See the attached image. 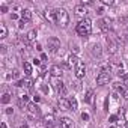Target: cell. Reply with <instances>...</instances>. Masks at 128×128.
I'll use <instances>...</instances> for the list:
<instances>
[{
	"label": "cell",
	"mask_w": 128,
	"mask_h": 128,
	"mask_svg": "<svg viewBox=\"0 0 128 128\" xmlns=\"http://www.w3.org/2000/svg\"><path fill=\"white\" fill-rule=\"evenodd\" d=\"M108 82H110V71H101L96 76V84L102 86V84H107Z\"/></svg>",
	"instance_id": "5"
},
{
	"label": "cell",
	"mask_w": 128,
	"mask_h": 128,
	"mask_svg": "<svg viewBox=\"0 0 128 128\" xmlns=\"http://www.w3.org/2000/svg\"><path fill=\"white\" fill-rule=\"evenodd\" d=\"M23 68H24V74L26 76H30L32 74V65H30L29 62H24L23 63Z\"/></svg>",
	"instance_id": "21"
},
{
	"label": "cell",
	"mask_w": 128,
	"mask_h": 128,
	"mask_svg": "<svg viewBox=\"0 0 128 128\" xmlns=\"http://www.w3.org/2000/svg\"><path fill=\"white\" fill-rule=\"evenodd\" d=\"M122 95H124V98H126V100H128V89H126V90H124V94H122Z\"/></svg>",
	"instance_id": "33"
},
{
	"label": "cell",
	"mask_w": 128,
	"mask_h": 128,
	"mask_svg": "<svg viewBox=\"0 0 128 128\" xmlns=\"http://www.w3.org/2000/svg\"><path fill=\"white\" fill-rule=\"evenodd\" d=\"M65 62L68 63V66H70V68H72V66L76 68V66L78 65V63L82 62V60H80V59L77 57V54H70V56H68V59H66Z\"/></svg>",
	"instance_id": "8"
},
{
	"label": "cell",
	"mask_w": 128,
	"mask_h": 128,
	"mask_svg": "<svg viewBox=\"0 0 128 128\" xmlns=\"http://www.w3.org/2000/svg\"><path fill=\"white\" fill-rule=\"evenodd\" d=\"M26 110H27V116H29L30 119H36V118L41 114V110H39V107L36 106V102H29V104L26 106Z\"/></svg>",
	"instance_id": "3"
},
{
	"label": "cell",
	"mask_w": 128,
	"mask_h": 128,
	"mask_svg": "<svg viewBox=\"0 0 128 128\" xmlns=\"http://www.w3.org/2000/svg\"><path fill=\"white\" fill-rule=\"evenodd\" d=\"M124 84L128 88V74H125V76H124Z\"/></svg>",
	"instance_id": "27"
},
{
	"label": "cell",
	"mask_w": 128,
	"mask_h": 128,
	"mask_svg": "<svg viewBox=\"0 0 128 128\" xmlns=\"http://www.w3.org/2000/svg\"><path fill=\"white\" fill-rule=\"evenodd\" d=\"M23 86H26V88H29V89H30V88L33 86V80H32V78H29V77H27V78H24V80H23Z\"/></svg>",
	"instance_id": "22"
},
{
	"label": "cell",
	"mask_w": 128,
	"mask_h": 128,
	"mask_svg": "<svg viewBox=\"0 0 128 128\" xmlns=\"http://www.w3.org/2000/svg\"><path fill=\"white\" fill-rule=\"evenodd\" d=\"M74 12H76V15H77L78 18H82V20H84V17H86V14H88L86 8H84V6H82V5L76 6V8H74Z\"/></svg>",
	"instance_id": "14"
},
{
	"label": "cell",
	"mask_w": 128,
	"mask_h": 128,
	"mask_svg": "<svg viewBox=\"0 0 128 128\" xmlns=\"http://www.w3.org/2000/svg\"><path fill=\"white\" fill-rule=\"evenodd\" d=\"M98 24H100V27H101L102 32H108L112 29V20L110 18H102V20H100Z\"/></svg>",
	"instance_id": "9"
},
{
	"label": "cell",
	"mask_w": 128,
	"mask_h": 128,
	"mask_svg": "<svg viewBox=\"0 0 128 128\" xmlns=\"http://www.w3.org/2000/svg\"><path fill=\"white\" fill-rule=\"evenodd\" d=\"M60 128H76V124L70 118H62L60 119Z\"/></svg>",
	"instance_id": "13"
},
{
	"label": "cell",
	"mask_w": 128,
	"mask_h": 128,
	"mask_svg": "<svg viewBox=\"0 0 128 128\" xmlns=\"http://www.w3.org/2000/svg\"><path fill=\"white\" fill-rule=\"evenodd\" d=\"M21 20L26 21V23L30 21V20H32V11H30V9H23V11H21Z\"/></svg>",
	"instance_id": "17"
},
{
	"label": "cell",
	"mask_w": 128,
	"mask_h": 128,
	"mask_svg": "<svg viewBox=\"0 0 128 128\" xmlns=\"http://www.w3.org/2000/svg\"><path fill=\"white\" fill-rule=\"evenodd\" d=\"M42 90H44L45 94H48V88H47V86H42Z\"/></svg>",
	"instance_id": "36"
},
{
	"label": "cell",
	"mask_w": 128,
	"mask_h": 128,
	"mask_svg": "<svg viewBox=\"0 0 128 128\" xmlns=\"http://www.w3.org/2000/svg\"><path fill=\"white\" fill-rule=\"evenodd\" d=\"M12 112H14L12 108H6V113H8V114H12Z\"/></svg>",
	"instance_id": "37"
},
{
	"label": "cell",
	"mask_w": 128,
	"mask_h": 128,
	"mask_svg": "<svg viewBox=\"0 0 128 128\" xmlns=\"http://www.w3.org/2000/svg\"><path fill=\"white\" fill-rule=\"evenodd\" d=\"M70 106H71V110H77V107H78V104H77V100L72 96V98H70Z\"/></svg>",
	"instance_id": "23"
},
{
	"label": "cell",
	"mask_w": 128,
	"mask_h": 128,
	"mask_svg": "<svg viewBox=\"0 0 128 128\" xmlns=\"http://www.w3.org/2000/svg\"><path fill=\"white\" fill-rule=\"evenodd\" d=\"M33 101H35V102H39V101H41V98H39L38 95H35V96H33Z\"/></svg>",
	"instance_id": "31"
},
{
	"label": "cell",
	"mask_w": 128,
	"mask_h": 128,
	"mask_svg": "<svg viewBox=\"0 0 128 128\" xmlns=\"http://www.w3.org/2000/svg\"><path fill=\"white\" fill-rule=\"evenodd\" d=\"M41 60H44V62H45V60H47V54H42V56H41Z\"/></svg>",
	"instance_id": "35"
},
{
	"label": "cell",
	"mask_w": 128,
	"mask_h": 128,
	"mask_svg": "<svg viewBox=\"0 0 128 128\" xmlns=\"http://www.w3.org/2000/svg\"><path fill=\"white\" fill-rule=\"evenodd\" d=\"M44 17H45L47 21L56 24V9H53V8H47V9L44 11Z\"/></svg>",
	"instance_id": "6"
},
{
	"label": "cell",
	"mask_w": 128,
	"mask_h": 128,
	"mask_svg": "<svg viewBox=\"0 0 128 128\" xmlns=\"http://www.w3.org/2000/svg\"><path fill=\"white\" fill-rule=\"evenodd\" d=\"M11 18H12V20H18V15H17V14H12Z\"/></svg>",
	"instance_id": "34"
},
{
	"label": "cell",
	"mask_w": 128,
	"mask_h": 128,
	"mask_svg": "<svg viewBox=\"0 0 128 128\" xmlns=\"http://www.w3.org/2000/svg\"><path fill=\"white\" fill-rule=\"evenodd\" d=\"M11 101V95L9 94H5L3 96H2V104H8Z\"/></svg>",
	"instance_id": "25"
},
{
	"label": "cell",
	"mask_w": 128,
	"mask_h": 128,
	"mask_svg": "<svg viewBox=\"0 0 128 128\" xmlns=\"http://www.w3.org/2000/svg\"><path fill=\"white\" fill-rule=\"evenodd\" d=\"M126 33H128V30H126Z\"/></svg>",
	"instance_id": "41"
},
{
	"label": "cell",
	"mask_w": 128,
	"mask_h": 128,
	"mask_svg": "<svg viewBox=\"0 0 128 128\" xmlns=\"http://www.w3.org/2000/svg\"><path fill=\"white\" fill-rule=\"evenodd\" d=\"M107 51H108L110 54H114V53L118 51V44H116V41H113L112 38H107Z\"/></svg>",
	"instance_id": "12"
},
{
	"label": "cell",
	"mask_w": 128,
	"mask_h": 128,
	"mask_svg": "<svg viewBox=\"0 0 128 128\" xmlns=\"http://www.w3.org/2000/svg\"><path fill=\"white\" fill-rule=\"evenodd\" d=\"M59 107H60V110H71L70 100H66V98H59Z\"/></svg>",
	"instance_id": "16"
},
{
	"label": "cell",
	"mask_w": 128,
	"mask_h": 128,
	"mask_svg": "<svg viewBox=\"0 0 128 128\" xmlns=\"http://www.w3.org/2000/svg\"><path fill=\"white\" fill-rule=\"evenodd\" d=\"M84 74H86V66H84L83 62H80L78 65L76 66V77H77V78H83Z\"/></svg>",
	"instance_id": "10"
},
{
	"label": "cell",
	"mask_w": 128,
	"mask_h": 128,
	"mask_svg": "<svg viewBox=\"0 0 128 128\" xmlns=\"http://www.w3.org/2000/svg\"><path fill=\"white\" fill-rule=\"evenodd\" d=\"M116 120H118V116H114V114H113V116H110V122H112V124H114Z\"/></svg>",
	"instance_id": "30"
},
{
	"label": "cell",
	"mask_w": 128,
	"mask_h": 128,
	"mask_svg": "<svg viewBox=\"0 0 128 128\" xmlns=\"http://www.w3.org/2000/svg\"><path fill=\"white\" fill-rule=\"evenodd\" d=\"M0 128H8V125H6L5 122H2V125H0Z\"/></svg>",
	"instance_id": "38"
},
{
	"label": "cell",
	"mask_w": 128,
	"mask_h": 128,
	"mask_svg": "<svg viewBox=\"0 0 128 128\" xmlns=\"http://www.w3.org/2000/svg\"><path fill=\"white\" fill-rule=\"evenodd\" d=\"M36 36H38L36 30H30V32L26 35V38H24V42H26L27 45H32V44L36 41Z\"/></svg>",
	"instance_id": "11"
},
{
	"label": "cell",
	"mask_w": 128,
	"mask_h": 128,
	"mask_svg": "<svg viewBox=\"0 0 128 128\" xmlns=\"http://www.w3.org/2000/svg\"><path fill=\"white\" fill-rule=\"evenodd\" d=\"M62 68L60 66H57V65H53L51 68H50V74H51V77H54V78H60L62 77Z\"/></svg>",
	"instance_id": "15"
},
{
	"label": "cell",
	"mask_w": 128,
	"mask_h": 128,
	"mask_svg": "<svg viewBox=\"0 0 128 128\" xmlns=\"http://www.w3.org/2000/svg\"><path fill=\"white\" fill-rule=\"evenodd\" d=\"M102 3H104V5H108V6H110V5H113V0H102Z\"/></svg>",
	"instance_id": "29"
},
{
	"label": "cell",
	"mask_w": 128,
	"mask_h": 128,
	"mask_svg": "<svg viewBox=\"0 0 128 128\" xmlns=\"http://www.w3.org/2000/svg\"><path fill=\"white\" fill-rule=\"evenodd\" d=\"M70 23V15L66 12V9L63 8H56V24L62 26V27H66Z\"/></svg>",
	"instance_id": "1"
},
{
	"label": "cell",
	"mask_w": 128,
	"mask_h": 128,
	"mask_svg": "<svg viewBox=\"0 0 128 128\" xmlns=\"http://www.w3.org/2000/svg\"><path fill=\"white\" fill-rule=\"evenodd\" d=\"M77 33L80 36H88L92 33V23L89 18H84V20H80L78 24H77Z\"/></svg>",
	"instance_id": "2"
},
{
	"label": "cell",
	"mask_w": 128,
	"mask_h": 128,
	"mask_svg": "<svg viewBox=\"0 0 128 128\" xmlns=\"http://www.w3.org/2000/svg\"><path fill=\"white\" fill-rule=\"evenodd\" d=\"M18 77H20V72H18L17 70H14V71H12V78H18Z\"/></svg>",
	"instance_id": "26"
},
{
	"label": "cell",
	"mask_w": 128,
	"mask_h": 128,
	"mask_svg": "<svg viewBox=\"0 0 128 128\" xmlns=\"http://www.w3.org/2000/svg\"><path fill=\"white\" fill-rule=\"evenodd\" d=\"M0 11H2V12H8V6L6 5H2V6H0Z\"/></svg>",
	"instance_id": "28"
},
{
	"label": "cell",
	"mask_w": 128,
	"mask_h": 128,
	"mask_svg": "<svg viewBox=\"0 0 128 128\" xmlns=\"http://www.w3.org/2000/svg\"><path fill=\"white\" fill-rule=\"evenodd\" d=\"M20 128H27V125H26V124H24V125H21V126H20Z\"/></svg>",
	"instance_id": "39"
},
{
	"label": "cell",
	"mask_w": 128,
	"mask_h": 128,
	"mask_svg": "<svg viewBox=\"0 0 128 128\" xmlns=\"http://www.w3.org/2000/svg\"><path fill=\"white\" fill-rule=\"evenodd\" d=\"M57 92H59V96H60V98H65V95L68 94V88L63 84V86H60V88L57 89Z\"/></svg>",
	"instance_id": "19"
},
{
	"label": "cell",
	"mask_w": 128,
	"mask_h": 128,
	"mask_svg": "<svg viewBox=\"0 0 128 128\" xmlns=\"http://www.w3.org/2000/svg\"><path fill=\"white\" fill-rule=\"evenodd\" d=\"M51 82H53V86H54V88H57V89H59L60 86H63L62 80H59V78H54V77H53V78H51Z\"/></svg>",
	"instance_id": "24"
},
{
	"label": "cell",
	"mask_w": 128,
	"mask_h": 128,
	"mask_svg": "<svg viewBox=\"0 0 128 128\" xmlns=\"http://www.w3.org/2000/svg\"><path fill=\"white\" fill-rule=\"evenodd\" d=\"M8 36V27L5 23H0V39H5Z\"/></svg>",
	"instance_id": "18"
},
{
	"label": "cell",
	"mask_w": 128,
	"mask_h": 128,
	"mask_svg": "<svg viewBox=\"0 0 128 128\" xmlns=\"http://www.w3.org/2000/svg\"><path fill=\"white\" fill-rule=\"evenodd\" d=\"M47 45H48V51H50V53H56V51L60 48V41H59L56 36H51V38H48Z\"/></svg>",
	"instance_id": "4"
},
{
	"label": "cell",
	"mask_w": 128,
	"mask_h": 128,
	"mask_svg": "<svg viewBox=\"0 0 128 128\" xmlns=\"http://www.w3.org/2000/svg\"><path fill=\"white\" fill-rule=\"evenodd\" d=\"M84 101H86L88 104H92V102H94V90H88V94H86V96H84Z\"/></svg>",
	"instance_id": "20"
},
{
	"label": "cell",
	"mask_w": 128,
	"mask_h": 128,
	"mask_svg": "<svg viewBox=\"0 0 128 128\" xmlns=\"http://www.w3.org/2000/svg\"><path fill=\"white\" fill-rule=\"evenodd\" d=\"M53 122H54V114H45L41 120H39V124L42 125V126H45V128H48V126H51L53 125Z\"/></svg>",
	"instance_id": "7"
},
{
	"label": "cell",
	"mask_w": 128,
	"mask_h": 128,
	"mask_svg": "<svg viewBox=\"0 0 128 128\" xmlns=\"http://www.w3.org/2000/svg\"><path fill=\"white\" fill-rule=\"evenodd\" d=\"M125 128H128V122H126V124H125Z\"/></svg>",
	"instance_id": "40"
},
{
	"label": "cell",
	"mask_w": 128,
	"mask_h": 128,
	"mask_svg": "<svg viewBox=\"0 0 128 128\" xmlns=\"http://www.w3.org/2000/svg\"><path fill=\"white\" fill-rule=\"evenodd\" d=\"M82 118H83L84 120H88V119H89V114H88V113H83V114H82Z\"/></svg>",
	"instance_id": "32"
}]
</instances>
